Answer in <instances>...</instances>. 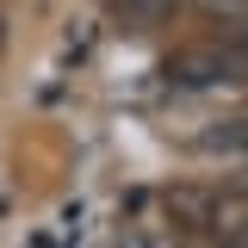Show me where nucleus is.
I'll use <instances>...</instances> for the list:
<instances>
[{"label":"nucleus","mask_w":248,"mask_h":248,"mask_svg":"<svg viewBox=\"0 0 248 248\" xmlns=\"http://www.w3.org/2000/svg\"><path fill=\"white\" fill-rule=\"evenodd\" d=\"M205 211H211V192L205 186H174L168 192V217L180 230H205Z\"/></svg>","instance_id":"7ed1b4c3"},{"label":"nucleus","mask_w":248,"mask_h":248,"mask_svg":"<svg viewBox=\"0 0 248 248\" xmlns=\"http://www.w3.org/2000/svg\"><path fill=\"white\" fill-rule=\"evenodd\" d=\"M242 68H248V50H236L230 37L223 44H186L180 56L168 62L174 87H186V93H211L223 81H242Z\"/></svg>","instance_id":"f257e3e1"},{"label":"nucleus","mask_w":248,"mask_h":248,"mask_svg":"<svg viewBox=\"0 0 248 248\" xmlns=\"http://www.w3.org/2000/svg\"><path fill=\"white\" fill-rule=\"evenodd\" d=\"M106 6H112V19H124L130 31H155V25L174 19L180 0H106Z\"/></svg>","instance_id":"f03ea898"},{"label":"nucleus","mask_w":248,"mask_h":248,"mask_svg":"<svg viewBox=\"0 0 248 248\" xmlns=\"http://www.w3.org/2000/svg\"><path fill=\"white\" fill-rule=\"evenodd\" d=\"M205 149H248V124L230 118L223 130H205Z\"/></svg>","instance_id":"20e7f679"}]
</instances>
